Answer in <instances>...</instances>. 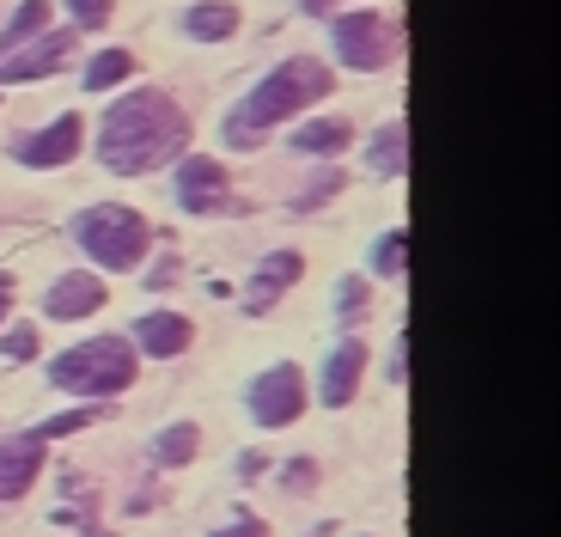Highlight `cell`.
Instances as JSON below:
<instances>
[{
    "label": "cell",
    "instance_id": "cell-1",
    "mask_svg": "<svg viewBox=\"0 0 561 537\" xmlns=\"http://www.w3.org/2000/svg\"><path fill=\"white\" fill-rule=\"evenodd\" d=\"M183 147H190V116L165 92H128L99 123V159L123 178L171 165V159H183Z\"/></svg>",
    "mask_w": 561,
    "mask_h": 537
},
{
    "label": "cell",
    "instance_id": "cell-2",
    "mask_svg": "<svg viewBox=\"0 0 561 537\" xmlns=\"http://www.w3.org/2000/svg\"><path fill=\"white\" fill-rule=\"evenodd\" d=\"M336 85V73L323 68L318 56H294L280 61L275 73H263V85H256L251 99L239 104V111L226 116V141L239 147V153H251V147H263V135L275 123H287V116H299L306 104H318L323 92Z\"/></svg>",
    "mask_w": 561,
    "mask_h": 537
},
{
    "label": "cell",
    "instance_id": "cell-3",
    "mask_svg": "<svg viewBox=\"0 0 561 537\" xmlns=\"http://www.w3.org/2000/svg\"><path fill=\"white\" fill-rule=\"evenodd\" d=\"M49 385L73 397H116L135 385V342L123 336H92V342H73L49 367Z\"/></svg>",
    "mask_w": 561,
    "mask_h": 537
},
{
    "label": "cell",
    "instance_id": "cell-4",
    "mask_svg": "<svg viewBox=\"0 0 561 537\" xmlns=\"http://www.w3.org/2000/svg\"><path fill=\"white\" fill-rule=\"evenodd\" d=\"M73 239L85 244V256L99 268H135L140 256H147V244H153V227H147L135 208L104 202V208H85L80 220H73Z\"/></svg>",
    "mask_w": 561,
    "mask_h": 537
},
{
    "label": "cell",
    "instance_id": "cell-5",
    "mask_svg": "<svg viewBox=\"0 0 561 537\" xmlns=\"http://www.w3.org/2000/svg\"><path fill=\"white\" fill-rule=\"evenodd\" d=\"M306 415V373L294 367V361H280V367H268L263 379L251 385V422L256 427H287Z\"/></svg>",
    "mask_w": 561,
    "mask_h": 537
},
{
    "label": "cell",
    "instance_id": "cell-6",
    "mask_svg": "<svg viewBox=\"0 0 561 537\" xmlns=\"http://www.w3.org/2000/svg\"><path fill=\"white\" fill-rule=\"evenodd\" d=\"M336 49H342V61L348 68H385V61L397 56V25L391 19H379V13H342L336 25Z\"/></svg>",
    "mask_w": 561,
    "mask_h": 537
},
{
    "label": "cell",
    "instance_id": "cell-7",
    "mask_svg": "<svg viewBox=\"0 0 561 537\" xmlns=\"http://www.w3.org/2000/svg\"><path fill=\"white\" fill-rule=\"evenodd\" d=\"M68 56H73V31H43V37L19 43L13 56L0 61V80L7 85L13 80H43V73H56Z\"/></svg>",
    "mask_w": 561,
    "mask_h": 537
},
{
    "label": "cell",
    "instance_id": "cell-8",
    "mask_svg": "<svg viewBox=\"0 0 561 537\" xmlns=\"http://www.w3.org/2000/svg\"><path fill=\"white\" fill-rule=\"evenodd\" d=\"M80 141H85L80 116H56V123L37 128V135H19L13 159H19V165H68V159L80 153Z\"/></svg>",
    "mask_w": 561,
    "mask_h": 537
},
{
    "label": "cell",
    "instance_id": "cell-9",
    "mask_svg": "<svg viewBox=\"0 0 561 537\" xmlns=\"http://www.w3.org/2000/svg\"><path fill=\"white\" fill-rule=\"evenodd\" d=\"M43 446L49 439H37V434H19V439H0V501H19L37 482V470H43Z\"/></svg>",
    "mask_w": 561,
    "mask_h": 537
},
{
    "label": "cell",
    "instance_id": "cell-10",
    "mask_svg": "<svg viewBox=\"0 0 561 537\" xmlns=\"http://www.w3.org/2000/svg\"><path fill=\"white\" fill-rule=\"evenodd\" d=\"M178 202L190 214H208L226 202V171L214 165V159H183L178 165Z\"/></svg>",
    "mask_w": 561,
    "mask_h": 537
},
{
    "label": "cell",
    "instance_id": "cell-11",
    "mask_svg": "<svg viewBox=\"0 0 561 537\" xmlns=\"http://www.w3.org/2000/svg\"><path fill=\"white\" fill-rule=\"evenodd\" d=\"M299 268H306V256H299V251L263 256V268H256L251 287H244V306H251V311H268V306L280 299V287H294V282H299Z\"/></svg>",
    "mask_w": 561,
    "mask_h": 537
},
{
    "label": "cell",
    "instance_id": "cell-12",
    "mask_svg": "<svg viewBox=\"0 0 561 537\" xmlns=\"http://www.w3.org/2000/svg\"><path fill=\"white\" fill-rule=\"evenodd\" d=\"M99 306H104V282H99V275H61V282L49 287V299H43V311L61 318V324H68V318H92Z\"/></svg>",
    "mask_w": 561,
    "mask_h": 537
},
{
    "label": "cell",
    "instance_id": "cell-13",
    "mask_svg": "<svg viewBox=\"0 0 561 537\" xmlns=\"http://www.w3.org/2000/svg\"><path fill=\"white\" fill-rule=\"evenodd\" d=\"M360 367H366V349H360V342H354V336L336 342V354L323 361V403H330V410H342V403L360 391Z\"/></svg>",
    "mask_w": 561,
    "mask_h": 537
},
{
    "label": "cell",
    "instance_id": "cell-14",
    "mask_svg": "<svg viewBox=\"0 0 561 537\" xmlns=\"http://www.w3.org/2000/svg\"><path fill=\"white\" fill-rule=\"evenodd\" d=\"M196 342V330H190V318H178V311H153V318H140V349L147 354H183Z\"/></svg>",
    "mask_w": 561,
    "mask_h": 537
},
{
    "label": "cell",
    "instance_id": "cell-15",
    "mask_svg": "<svg viewBox=\"0 0 561 537\" xmlns=\"http://www.w3.org/2000/svg\"><path fill=\"white\" fill-rule=\"evenodd\" d=\"M366 165L379 171V178H397V171H409V128L403 123H385L373 141H366Z\"/></svg>",
    "mask_w": 561,
    "mask_h": 537
},
{
    "label": "cell",
    "instance_id": "cell-16",
    "mask_svg": "<svg viewBox=\"0 0 561 537\" xmlns=\"http://www.w3.org/2000/svg\"><path fill=\"white\" fill-rule=\"evenodd\" d=\"M190 37H202V43H220V37H232L239 31V7H226V0H208V7H190Z\"/></svg>",
    "mask_w": 561,
    "mask_h": 537
},
{
    "label": "cell",
    "instance_id": "cell-17",
    "mask_svg": "<svg viewBox=\"0 0 561 537\" xmlns=\"http://www.w3.org/2000/svg\"><path fill=\"white\" fill-rule=\"evenodd\" d=\"M354 141V123H342V116H323V123H306L294 135L299 153H342V147Z\"/></svg>",
    "mask_w": 561,
    "mask_h": 537
},
{
    "label": "cell",
    "instance_id": "cell-18",
    "mask_svg": "<svg viewBox=\"0 0 561 537\" xmlns=\"http://www.w3.org/2000/svg\"><path fill=\"white\" fill-rule=\"evenodd\" d=\"M196 446H202V427L196 422H178V427H165V434L153 439V458L165 470H178V465H190V458H196Z\"/></svg>",
    "mask_w": 561,
    "mask_h": 537
},
{
    "label": "cell",
    "instance_id": "cell-19",
    "mask_svg": "<svg viewBox=\"0 0 561 537\" xmlns=\"http://www.w3.org/2000/svg\"><path fill=\"white\" fill-rule=\"evenodd\" d=\"M43 25H49V0H25V7H19V19H13L7 31H0V61L13 56L19 43L43 37Z\"/></svg>",
    "mask_w": 561,
    "mask_h": 537
},
{
    "label": "cell",
    "instance_id": "cell-20",
    "mask_svg": "<svg viewBox=\"0 0 561 537\" xmlns=\"http://www.w3.org/2000/svg\"><path fill=\"white\" fill-rule=\"evenodd\" d=\"M128 73H135V56H128V49H104V56H92V68H85V85H92V92H111Z\"/></svg>",
    "mask_w": 561,
    "mask_h": 537
},
{
    "label": "cell",
    "instance_id": "cell-21",
    "mask_svg": "<svg viewBox=\"0 0 561 537\" xmlns=\"http://www.w3.org/2000/svg\"><path fill=\"white\" fill-rule=\"evenodd\" d=\"M0 354H7V361H31V354H37V330H31V324L0 330Z\"/></svg>",
    "mask_w": 561,
    "mask_h": 537
},
{
    "label": "cell",
    "instance_id": "cell-22",
    "mask_svg": "<svg viewBox=\"0 0 561 537\" xmlns=\"http://www.w3.org/2000/svg\"><path fill=\"white\" fill-rule=\"evenodd\" d=\"M403 251H409V232H391V239H379V275H403Z\"/></svg>",
    "mask_w": 561,
    "mask_h": 537
},
{
    "label": "cell",
    "instance_id": "cell-23",
    "mask_svg": "<svg viewBox=\"0 0 561 537\" xmlns=\"http://www.w3.org/2000/svg\"><path fill=\"white\" fill-rule=\"evenodd\" d=\"M99 410H68V415H56V422H43L37 427V439H68V434H80L85 422H92Z\"/></svg>",
    "mask_w": 561,
    "mask_h": 537
},
{
    "label": "cell",
    "instance_id": "cell-24",
    "mask_svg": "<svg viewBox=\"0 0 561 537\" xmlns=\"http://www.w3.org/2000/svg\"><path fill=\"white\" fill-rule=\"evenodd\" d=\"M336 306H342V324H360V318H366V287L360 282H342Z\"/></svg>",
    "mask_w": 561,
    "mask_h": 537
},
{
    "label": "cell",
    "instance_id": "cell-25",
    "mask_svg": "<svg viewBox=\"0 0 561 537\" xmlns=\"http://www.w3.org/2000/svg\"><path fill=\"white\" fill-rule=\"evenodd\" d=\"M68 13L80 19V25H104V19H111V0H68Z\"/></svg>",
    "mask_w": 561,
    "mask_h": 537
},
{
    "label": "cell",
    "instance_id": "cell-26",
    "mask_svg": "<svg viewBox=\"0 0 561 537\" xmlns=\"http://www.w3.org/2000/svg\"><path fill=\"white\" fill-rule=\"evenodd\" d=\"M336 190H342V171H330L323 184H311L306 196H299V208H318V202H323V196H336Z\"/></svg>",
    "mask_w": 561,
    "mask_h": 537
},
{
    "label": "cell",
    "instance_id": "cell-27",
    "mask_svg": "<svg viewBox=\"0 0 561 537\" xmlns=\"http://www.w3.org/2000/svg\"><path fill=\"white\" fill-rule=\"evenodd\" d=\"M214 537H268V525L244 513V519H232V525H226V532H214Z\"/></svg>",
    "mask_w": 561,
    "mask_h": 537
},
{
    "label": "cell",
    "instance_id": "cell-28",
    "mask_svg": "<svg viewBox=\"0 0 561 537\" xmlns=\"http://www.w3.org/2000/svg\"><path fill=\"white\" fill-rule=\"evenodd\" d=\"M318 482V470H311V458H294V470H287V489H311Z\"/></svg>",
    "mask_w": 561,
    "mask_h": 537
},
{
    "label": "cell",
    "instance_id": "cell-29",
    "mask_svg": "<svg viewBox=\"0 0 561 537\" xmlns=\"http://www.w3.org/2000/svg\"><path fill=\"white\" fill-rule=\"evenodd\" d=\"M239 477H244V482H251V477H263V458H256V453H244V458H239Z\"/></svg>",
    "mask_w": 561,
    "mask_h": 537
},
{
    "label": "cell",
    "instance_id": "cell-30",
    "mask_svg": "<svg viewBox=\"0 0 561 537\" xmlns=\"http://www.w3.org/2000/svg\"><path fill=\"white\" fill-rule=\"evenodd\" d=\"M7 306H13V275L0 268V318H7Z\"/></svg>",
    "mask_w": 561,
    "mask_h": 537
},
{
    "label": "cell",
    "instance_id": "cell-31",
    "mask_svg": "<svg viewBox=\"0 0 561 537\" xmlns=\"http://www.w3.org/2000/svg\"><path fill=\"white\" fill-rule=\"evenodd\" d=\"M323 7H330V0H306V13H323Z\"/></svg>",
    "mask_w": 561,
    "mask_h": 537
}]
</instances>
